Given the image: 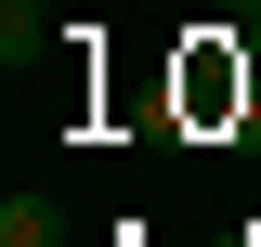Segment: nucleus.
I'll list each match as a JSON object with an SVG mask.
<instances>
[{
  "mask_svg": "<svg viewBox=\"0 0 261 247\" xmlns=\"http://www.w3.org/2000/svg\"><path fill=\"white\" fill-rule=\"evenodd\" d=\"M0 13H53V0H0Z\"/></svg>",
  "mask_w": 261,
  "mask_h": 247,
  "instance_id": "f03ea898",
  "label": "nucleus"
},
{
  "mask_svg": "<svg viewBox=\"0 0 261 247\" xmlns=\"http://www.w3.org/2000/svg\"><path fill=\"white\" fill-rule=\"evenodd\" d=\"M0 247H65V208L53 195H0Z\"/></svg>",
  "mask_w": 261,
  "mask_h": 247,
  "instance_id": "f257e3e1",
  "label": "nucleus"
},
{
  "mask_svg": "<svg viewBox=\"0 0 261 247\" xmlns=\"http://www.w3.org/2000/svg\"><path fill=\"white\" fill-rule=\"evenodd\" d=\"M222 13H235V26H248V13H261V0H222Z\"/></svg>",
  "mask_w": 261,
  "mask_h": 247,
  "instance_id": "7ed1b4c3",
  "label": "nucleus"
}]
</instances>
